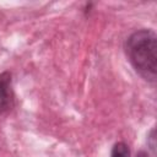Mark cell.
Listing matches in <instances>:
<instances>
[{
	"instance_id": "5b68a950",
	"label": "cell",
	"mask_w": 157,
	"mask_h": 157,
	"mask_svg": "<svg viewBox=\"0 0 157 157\" xmlns=\"http://www.w3.org/2000/svg\"><path fill=\"white\" fill-rule=\"evenodd\" d=\"M136 157H148V155L145 151H139L137 155H136Z\"/></svg>"
},
{
	"instance_id": "277c9868",
	"label": "cell",
	"mask_w": 157,
	"mask_h": 157,
	"mask_svg": "<svg viewBox=\"0 0 157 157\" xmlns=\"http://www.w3.org/2000/svg\"><path fill=\"white\" fill-rule=\"evenodd\" d=\"M147 139L150 140V148H151L152 153L155 155V147H156V145H155V129L151 130V132H150V135H148Z\"/></svg>"
},
{
	"instance_id": "3957f363",
	"label": "cell",
	"mask_w": 157,
	"mask_h": 157,
	"mask_svg": "<svg viewBox=\"0 0 157 157\" xmlns=\"http://www.w3.org/2000/svg\"><path fill=\"white\" fill-rule=\"evenodd\" d=\"M110 157H130V150L129 146L125 142H117L113 148H112V153Z\"/></svg>"
},
{
	"instance_id": "7a4b0ae2",
	"label": "cell",
	"mask_w": 157,
	"mask_h": 157,
	"mask_svg": "<svg viewBox=\"0 0 157 157\" xmlns=\"http://www.w3.org/2000/svg\"><path fill=\"white\" fill-rule=\"evenodd\" d=\"M15 107V92L12 88V75L9 71L0 74V114L10 112Z\"/></svg>"
},
{
	"instance_id": "6da1fadb",
	"label": "cell",
	"mask_w": 157,
	"mask_h": 157,
	"mask_svg": "<svg viewBox=\"0 0 157 157\" xmlns=\"http://www.w3.org/2000/svg\"><path fill=\"white\" fill-rule=\"evenodd\" d=\"M125 54L134 70L146 81L157 77V37L152 29H139L125 40Z\"/></svg>"
}]
</instances>
